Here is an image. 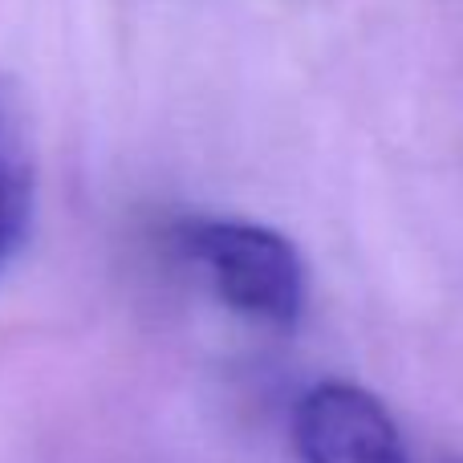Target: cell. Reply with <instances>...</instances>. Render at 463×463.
<instances>
[{"mask_svg": "<svg viewBox=\"0 0 463 463\" xmlns=\"http://www.w3.org/2000/svg\"><path fill=\"white\" fill-rule=\"evenodd\" d=\"M171 240L232 313L272 329L301 321L305 260L277 228L236 216H184Z\"/></svg>", "mask_w": 463, "mask_h": 463, "instance_id": "6da1fadb", "label": "cell"}, {"mask_svg": "<svg viewBox=\"0 0 463 463\" xmlns=\"http://www.w3.org/2000/svg\"><path fill=\"white\" fill-rule=\"evenodd\" d=\"M293 448L301 463H411L391 411L342 378H326L297 399Z\"/></svg>", "mask_w": 463, "mask_h": 463, "instance_id": "7a4b0ae2", "label": "cell"}, {"mask_svg": "<svg viewBox=\"0 0 463 463\" xmlns=\"http://www.w3.org/2000/svg\"><path fill=\"white\" fill-rule=\"evenodd\" d=\"M37 212V155L21 94L0 78V277L21 256Z\"/></svg>", "mask_w": 463, "mask_h": 463, "instance_id": "3957f363", "label": "cell"}, {"mask_svg": "<svg viewBox=\"0 0 463 463\" xmlns=\"http://www.w3.org/2000/svg\"><path fill=\"white\" fill-rule=\"evenodd\" d=\"M459 463H463V459H459Z\"/></svg>", "mask_w": 463, "mask_h": 463, "instance_id": "277c9868", "label": "cell"}]
</instances>
